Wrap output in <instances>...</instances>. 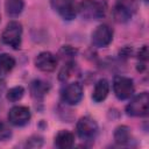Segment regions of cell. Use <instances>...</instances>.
Instances as JSON below:
<instances>
[{"instance_id": "6da1fadb", "label": "cell", "mask_w": 149, "mask_h": 149, "mask_svg": "<svg viewBox=\"0 0 149 149\" xmlns=\"http://www.w3.org/2000/svg\"><path fill=\"white\" fill-rule=\"evenodd\" d=\"M80 16L87 21L99 20L105 15V6L99 0H81L78 6Z\"/></svg>"}, {"instance_id": "7a4b0ae2", "label": "cell", "mask_w": 149, "mask_h": 149, "mask_svg": "<svg viewBox=\"0 0 149 149\" xmlns=\"http://www.w3.org/2000/svg\"><path fill=\"white\" fill-rule=\"evenodd\" d=\"M137 10L136 0H116L113 7V17L119 23L128 22Z\"/></svg>"}, {"instance_id": "3957f363", "label": "cell", "mask_w": 149, "mask_h": 149, "mask_svg": "<svg viewBox=\"0 0 149 149\" xmlns=\"http://www.w3.org/2000/svg\"><path fill=\"white\" fill-rule=\"evenodd\" d=\"M22 37V26L17 21H10L1 34V41L12 47L13 49H19L21 45Z\"/></svg>"}, {"instance_id": "277c9868", "label": "cell", "mask_w": 149, "mask_h": 149, "mask_svg": "<svg viewBox=\"0 0 149 149\" xmlns=\"http://www.w3.org/2000/svg\"><path fill=\"white\" fill-rule=\"evenodd\" d=\"M149 111V95L142 92L135 95L126 107V112L130 116H146Z\"/></svg>"}, {"instance_id": "5b68a950", "label": "cell", "mask_w": 149, "mask_h": 149, "mask_svg": "<svg viewBox=\"0 0 149 149\" xmlns=\"http://www.w3.org/2000/svg\"><path fill=\"white\" fill-rule=\"evenodd\" d=\"M113 91L118 99L126 100L134 93L133 80L125 76H116L113 80Z\"/></svg>"}, {"instance_id": "8992f818", "label": "cell", "mask_w": 149, "mask_h": 149, "mask_svg": "<svg viewBox=\"0 0 149 149\" xmlns=\"http://www.w3.org/2000/svg\"><path fill=\"white\" fill-rule=\"evenodd\" d=\"M98 133V125L97 122L90 116H83L77 122V134L78 136L84 140H93Z\"/></svg>"}, {"instance_id": "52a82bcc", "label": "cell", "mask_w": 149, "mask_h": 149, "mask_svg": "<svg viewBox=\"0 0 149 149\" xmlns=\"http://www.w3.org/2000/svg\"><path fill=\"white\" fill-rule=\"evenodd\" d=\"M113 40V30L107 24H100L92 33V43L98 48L107 47Z\"/></svg>"}, {"instance_id": "ba28073f", "label": "cell", "mask_w": 149, "mask_h": 149, "mask_svg": "<svg viewBox=\"0 0 149 149\" xmlns=\"http://www.w3.org/2000/svg\"><path fill=\"white\" fill-rule=\"evenodd\" d=\"M30 111L26 106H14L8 112V121L9 123L21 127L29 122L30 120Z\"/></svg>"}, {"instance_id": "9c48e42d", "label": "cell", "mask_w": 149, "mask_h": 149, "mask_svg": "<svg viewBox=\"0 0 149 149\" xmlns=\"http://www.w3.org/2000/svg\"><path fill=\"white\" fill-rule=\"evenodd\" d=\"M51 7L63 19L72 20L76 16V3L74 0H50Z\"/></svg>"}, {"instance_id": "30bf717a", "label": "cell", "mask_w": 149, "mask_h": 149, "mask_svg": "<svg viewBox=\"0 0 149 149\" xmlns=\"http://www.w3.org/2000/svg\"><path fill=\"white\" fill-rule=\"evenodd\" d=\"M83 98V87L79 83H70L62 91V99L68 105H77Z\"/></svg>"}, {"instance_id": "8fae6325", "label": "cell", "mask_w": 149, "mask_h": 149, "mask_svg": "<svg viewBox=\"0 0 149 149\" xmlns=\"http://www.w3.org/2000/svg\"><path fill=\"white\" fill-rule=\"evenodd\" d=\"M35 66L43 72H51L57 66V58L49 51L40 52L35 58Z\"/></svg>"}, {"instance_id": "7c38bea8", "label": "cell", "mask_w": 149, "mask_h": 149, "mask_svg": "<svg viewBox=\"0 0 149 149\" xmlns=\"http://www.w3.org/2000/svg\"><path fill=\"white\" fill-rule=\"evenodd\" d=\"M74 143V136L69 130H61L55 136V146L59 149H69Z\"/></svg>"}, {"instance_id": "4fadbf2b", "label": "cell", "mask_w": 149, "mask_h": 149, "mask_svg": "<svg viewBox=\"0 0 149 149\" xmlns=\"http://www.w3.org/2000/svg\"><path fill=\"white\" fill-rule=\"evenodd\" d=\"M109 92V84L106 79H100L97 81V84L94 85L93 88V93H92V99L95 102H101L102 100L106 99L107 94Z\"/></svg>"}, {"instance_id": "5bb4252c", "label": "cell", "mask_w": 149, "mask_h": 149, "mask_svg": "<svg viewBox=\"0 0 149 149\" xmlns=\"http://www.w3.org/2000/svg\"><path fill=\"white\" fill-rule=\"evenodd\" d=\"M49 88H50V85L40 79H36L30 84V92L35 99H42L45 95V93H48Z\"/></svg>"}, {"instance_id": "9a60e30c", "label": "cell", "mask_w": 149, "mask_h": 149, "mask_svg": "<svg viewBox=\"0 0 149 149\" xmlns=\"http://www.w3.org/2000/svg\"><path fill=\"white\" fill-rule=\"evenodd\" d=\"M24 7L23 0H6L5 1V9L8 16L10 17H17Z\"/></svg>"}, {"instance_id": "2e32d148", "label": "cell", "mask_w": 149, "mask_h": 149, "mask_svg": "<svg viewBox=\"0 0 149 149\" xmlns=\"http://www.w3.org/2000/svg\"><path fill=\"white\" fill-rule=\"evenodd\" d=\"M132 140V133L130 129L127 126H119L114 130V141L118 144H127Z\"/></svg>"}, {"instance_id": "e0dca14e", "label": "cell", "mask_w": 149, "mask_h": 149, "mask_svg": "<svg viewBox=\"0 0 149 149\" xmlns=\"http://www.w3.org/2000/svg\"><path fill=\"white\" fill-rule=\"evenodd\" d=\"M15 66V59L8 54H0V74H7Z\"/></svg>"}, {"instance_id": "ac0fdd59", "label": "cell", "mask_w": 149, "mask_h": 149, "mask_svg": "<svg viewBox=\"0 0 149 149\" xmlns=\"http://www.w3.org/2000/svg\"><path fill=\"white\" fill-rule=\"evenodd\" d=\"M24 94V88L22 86H15V87H12L10 90H8L7 92V99L12 102H15V101H19Z\"/></svg>"}, {"instance_id": "d6986e66", "label": "cell", "mask_w": 149, "mask_h": 149, "mask_svg": "<svg viewBox=\"0 0 149 149\" xmlns=\"http://www.w3.org/2000/svg\"><path fill=\"white\" fill-rule=\"evenodd\" d=\"M147 61H148V50H147V45H143L142 49L139 51V66H137L139 71H143L146 69Z\"/></svg>"}, {"instance_id": "ffe728a7", "label": "cell", "mask_w": 149, "mask_h": 149, "mask_svg": "<svg viewBox=\"0 0 149 149\" xmlns=\"http://www.w3.org/2000/svg\"><path fill=\"white\" fill-rule=\"evenodd\" d=\"M10 136H12L10 128L5 122H0V141H6Z\"/></svg>"}, {"instance_id": "44dd1931", "label": "cell", "mask_w": 149, "mask_h": 149, "mask_svg": "<svg viewBox=\"0 0 149 149\" xmlns=\"http://www.w3.org/2000/svg\"><path fill=\"white\" fill-rule=\"evenodd\" d=\"M2 91H3V85H2V83H0V102H1V93H2Z\"/></svg>"}, {"instance_id": "7402d4cb", "label": "cell", "mask_w": 149, "mask_h": 149, "mask_svg": "<svg viewBox=\"0 0 149 149\" xmlns=\"http://www.w3.org/2000/svg\"><path fill=\"white\" fill-rule=\"evenodd\" d=\"M144 1H147V0H144Z\"/></svg>"}]
</instances>
